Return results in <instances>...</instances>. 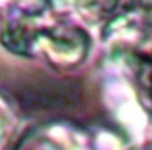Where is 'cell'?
Returning <instances> with one entry per match:
<instances>
[{"label": "cell", "instance_id": "obj_1", "mask_svg": "<svg viewBox=\"0 0 152 150\" xmlns=\"http://www.w3.org/2000/svg\"><path fill=\"white\" fill-rule=\"evenodd\" d=\"M1 43L15 54L42 56L59 69L78 66L90 49V38L80 27L52 19L48 10L19 13L3 28Z\"/></svg>", "mask_w": 152, "mask_h": 150}, {"label": "cell", "instance_id": "obj_2", "mask_svg": "<svg viewBox=\"0 0 152 150\" xmlns=\"http://www.w3.org/2000/svg\"><path fill=\"white\" fill-rule=\"evenodd\" d=\"M83 18L93 22H111L137 9L139 0H69Z\"/></svg>", "mask_w": 152, "mask_h": 150}, {"label": "cell", "instance_id": "obj_3", "mask_svg": "<svg viewBox=\"0 0 152 150\" xmlns=\"http://www.w3.org/2000/svg\"><path fill=\"white\" fill-rule=\"evenodd\" d=\"M130 66L139 93L152 109V37L140 40L132 49Z\"/></svg>", "mask_w": 152, "mask_h": 150}, {"label": "cell", "instance_id": "obj_4", "mask_svg": "<svg viewBox=\"0 0 152 150\" xmlns=\"http://www.w3.org/2000/svg\"><path fill=\"white\" fill-rule=\"evenodd\" d=\"M19 13H40L48 10L49 0H10Z\"/></svg>", "mask_w": 152, "mask_h": 150}, {"label": "cell", "instance_id": "obj_5", "mask_svg": "<svg viewBox=\"0 0 152 150\" xmlns=\"http://www.w3.org/2000/svg\"><path fill=\"white\" fill-rule=\"evenodd\" d=\"M18 150H59L52 141L46 138H34L24 143Z\"/></svg>", "mask_w": 152, "mask_h": 150}, {"label": "cell", "instance_id": "obj_6", "mask_svg": "<svg viewBox=\"0 0 152 150\" xmlns=\"http://www.w3.org/2000/svg\"><path fill=\"white\" fill-rule=\"evenodd\" d=\"M9 115H7V110L6 107L0 103V144L4 141V138L7 137V133H9Z\"/></svg>", "mask_w": 152, "mask_h": 150}, {"label": "cell", "instance_id": "obj_7", "mask_svg": "<svg viewBox=\"0 0 152 150\" xmlns=\"http://www.w3.org/2000/svg\"><path fill=\"white\" fill-rule=\"evenodd\" d=\"M146 149L152 150V127H151V133H149V141H148V146H146Z\"/></svg>", "mask_w": 152, "mask_h": 150}, {"label": "cell", "instance_id": "obj_8", "mask_svg": "<svg viewBox=\"0 0 152 150\" xmlns=\"http://www.w3.org/2000/svg\"><path fill=\"white\" fill-rule=\"evenodd\" d=\"M133 150H149V149H133Z\"/></svg>", "mask_w": 152, "mask_h": 150}]
</instances>
